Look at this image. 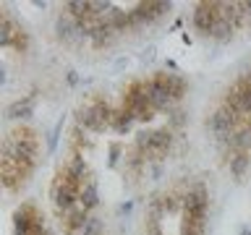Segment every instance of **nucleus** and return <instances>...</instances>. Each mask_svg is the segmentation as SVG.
<instances>
[{
    "label": "nucleus",
    "mask_w": 251,
    "mask_h": 235,
    "mask_svg": "<svg viewBox=\"0 0 251 235\" xmlns=\"http://www.w3.org/2000/svg\"><path fill=\"white\" fill-rule=\"evenodd\" d=\"M243 11H246V16L251 19V0H243Z\"/></svg>",
    "instance_id": "a878e982"
},
{
    "label": "nucleus",
    "mask_w": 251,
    "mask_h": 235,
    "mask_svg": "<svg viewBox=\"0 0 251 235\" xmlns=\"http://www.w3.org/2000/svg\"><path fill=\"white\" fill-rule=\"evenodd\" d=\"M186 125H188V113H186V110H180V107H173L168 113V123H165V128H170L173 133H178V131H183Z\"/></svg>",
    "instance_id": "dca6fc26"
},
{
    "label": "nucleus",
    "mask_w": 251,
    "mask_h": 235,
    "mask_svg": "<svg viewBox=\"0 0 251 235\" xmlns=\"http://www.w3.org/2000/svg\"><path fill=\"white\" fill-rule=\"evenodd\" d=\"M34 115V97H21V99H16V102H11V105L5 107V118L8 120H13V123H26L29 118Z\"/></svg>",
    "instance_id": "0eeeda50"
},
{
    "label": "nucleus",
    "mask_w": 251,
    "mask_h": 235,
    "mask_svg": "<svg viewBox=\"0 0 251 235\" xmlns=\"http://www.w3.org/2000/svg\"><path fill=\"white\" fill-rule=\"evenodd\" d=\"M29 45H31V37H29V31H24V26L19 24V29H16V37H13V50L16 52H26L29 50Z\"/></svg>",
    "instance_id": "6ab92c4d"
},
{
    "label": "nucleus",
    "mask_w": 251,
    "mask_h": 235,
    "mask_svg": "<svg viewBox=\"0 0 251 235\" xmlns=\"http://www.w3.org/2000/svg\"><path fill=\"white\" fill-rule=\"evenodd\" d=\"M154 58H157V47H154V45H149L147 50L141 52V63H152Z\"/></svg>",
    "instance_id": "5701e85b"
},
{
    "label": "nucleus",
    "mask_w": 251,
    "mask_h": 235,
    "mask_svg": "<svg viewBox=\"0 0 251 235\" xmlns=\"http://www.w3.org/2000/svg\"><path fill=\"white\" fill-rule=\"evenodd\" d=\"M76 31H78V24L68 11H60L58 16H55V37H58L63 45H74Z\"/></svg>",
    "instance_id": "423d86ee"
},
{
    "label": "nucleus",
    "mask_w": 251,
    "mask_h": 235,
    "mask_svg": "<svg viewBox=\"0 0 251 235\" xmlns=\"http://www.w3.org/2000/svg\"><path fill=\"white\" fill-rule=\"evenodd\" d=\"M121 37L115 29H110V26H100L97 31L92 34V39H89V45L94 47V50H107V47H113L115 45V39Z\"/></svg>",
    "instance_id": "4468645a"
},
{
    "label": "nucleus",
    "mask_w": 251,
    "mask_h": 235,
    "mask_svg": "<svg viewBox=\"0 0 251 235\" xmlns=\"http://www.w3.org/2000/svg\"><path fill=\"white\" fill-rule=\"evenodd\" d=\"M249 167H251V154H246V152H235L230 160H227V172L233 175V180H243Z\"/></svg>",
    "instance_id": "ddd939ff"
},
{
    "label": "nucleus",
    "mask_w": 251,
    "mask_h": 235,
    "mask_svg": "<svg viewBox=\"0 0 251 235\" xmlns=\"http://www.w3.org/2000/svg\"><path fill=\"white\" fill-rule=\"evenodd\" d=\"M204 230H207V219L183 217V222H180V233H178V235H204Z\"/></svg>",
    "instance_id": "f3484780"
},
{
    "label": "nucleus",
    "mask_w": 251,
    "mask_h": 235,
    "mask_svg": "<svg viewBox=\"0 0 251 235\" xmlns=\"http://www.w3.org/2000/svg\"><path fill=\"white\" fill-rule=\"evenodd\" d=\"M147 170H149V178H152V180H160L162 172H165V164L162 162H149Z\"/></svg>",
    "instance_id": "4be33fe9"
},
{
    "label": "nucleus",
    "mask_w": 251,
    "mask_h": 235,
    "mask_svg": "<svg viewBox=\"0 0 251 235\" xmlns=\"http://www.w3.org/2000/svg\"><path fill=\"white\" fill-rule=\"evenodd\" d=\"M81 235H105V222H102V217L89 214V219H86Z\"/></svg>",
    "instance_id": "a211bd4d"
},
{
    "label": "nucleus",
    "mask_w": 251,
    "mask_h": 235,
    "mask_svg": "<svg viewBox=\"0 0 251 235\" xmlns=\"http://www.w3.org/2000/svg\"><path fill=\"white\" fill-rule=\"evenodd\" d=\"M60 128H63V118H60L58 123H55V128H52V133H50V139H47V149H50V152H55V144H58Z\"/></svg>",
    "instance_id": "412c9836"
},
{
    "label": "nucleus",
    "mask_w": 251,
    "mask_h": 235,
    "mask_svg": "<svg viewBox=\"0 0 251 235\" xmlns=\"http://www.w3.org/2000/svg\"><path fill=\"white\" fill-rule=\"evenodd\" d=\"M78 204H81V207L89 212V214L100 207V188H97V180H94V178H89V180H86V183L81 186V193H78Z\"/></svg>",
    "instance_id": "9b49d317"
},
{
    "label": "nucleus",
    "mask_w": 251,
    "mask_h": 235,
    "mask_svg": "<svg viewBox=\"0 0 251 235\" xmlns=\"http://www.w3.org/2000/svg\"><path fill=\"white\" fill-rule=\"evenodd\" d=\"M215 21H217V3H196L194 5L191 24H194V29L199 31L201 37H212Z\"/></svg>",
    "instance_id": "7ed1b4c3"
},
{
    "label": "nucleus",
    "mask_w": 251,
    "mask_h": 235,
    "mask_svg": "<svg viewBox=\"0 0 251 235\" xmlns=\"http://www.w3.org/2000/svg\"><path fill=\"white\" fill-rule=\"evenodd\" d=\"M66 84L68 86H78V73L76 70H66Z\"/></svg>",
    "instance_id": "393cba45"
},
{
    "label": "nucleus",
    "mask_w": 251,
    "mask_h": 235,
    "mask_svg": "<svg viewBox=\"0 0 251 235\" xmlns=\"http://www.w3.org/2000/svg\"><path fill=\"white\" fill-rule=\"evenodd\" d=\"M235 29L227 19H223V16H217V21H215V29H212V39L215 42H230V39L235 37Z\"/></svg>",
    "instance_id": "2eb2a0df"
},
{
    "label": "nucleus",
    "mask_w": 251,
    "mask_h": 235,
    "mask_svg": "<svg viewBox=\"0 0 251 235\" xmlns=\"http://www.w3.org/2000/svg\"><path fill=\"white\" fill-rule=\"evenodd\" d=\"M39 219H42V214L37 212L34 204H21L13 212V235H31Z\"/></svg>",
    "instance_id": "20e7f679"
},
{
    "label": "nucleus",
    "mask_w": 251,
    "mask_h": 235,
    "mask_svg": "<svg viewBox=\"0 0 251 235\" xmlns=\"http://www.w3.org/2000/svg\"><path fill=\"white\" fill-rule=\"evenodd\" d=\"M31 5H34V8H47L45 0H31Z\"/></svg>",
    "instance_id": "bb28decb"
},
{
    "label": "nucleus",
    "mask_w": 251,
    "mask_h": 235,
    "mask_svg": "<svg viewBox=\"0 0 251 235\" xmlns=\"http://www.w3.org/2000/svg\"><path fill=\"white\" fill-rule=\"evenodd\" d=\"M16 29H19V21H13L11 13L3 11V16H0V47H3V50H11Z\"/></svg>",
    "instance_id": "f8f14e48"
},
{
    "label": "nucleus",
    "mask_w": 251,
    "mask_h": 235,
    "mask_svg": "<svg viewBox=\"0 0 251 235\" xmlns=\"http://www.w3.org/2000/svg\"><path fill=\"white\" fill-rule=\"evenodd\" d=\"M144 92H147V99H149V105H152L154 113H170L173 110V102L176 99L170 97L168 86H165L162 81H157L154 76L144 78Z\"/></svg>",
    "instance_id": "f03ea898"
},
{
    "label": "nucleus",
    "mask_w": 251,
    "mask_h": 235,
    "mask_svg": "<svg viewBox=\"0 0 251 235\" xmlns=\"http://www.w3.org/2000/svg\"><path fill=\"white\" fill-rule=\"evenodd\" d=\"M121 160H126V149H123L121 141H113V144H110L107 164H110V167H118V164H121Z\"/></svg>",
    "instance_id": "aec40b11"
},
{
    "label": "nucleus",
    "mask_w": 251,
    "mask_h": 235,
    "mask_svg": "<svg viewBox=\"0 0 251 235\" xmlns=\"http://www.w3.org/2000/svg\"><path fill=\"white\" fill-rule=\"evenodd\" d=\"M118 212H121L123 217H131V212H133V201H123L121 207H118Z\"/></svg>",
    "instance_id": "b1692460"
},
{
    "label": "nucleus",
    "mask_w": 251,
    "mask_h": 235,
    "mask_svg": "<svg viewBox=\"0 0 251 235\" xmlns=\"http://www.w3.org/2000/svg\"><path fill=\"white\" fill-rule=\"evenodd\" d=\"M86 102L92 105V113L97 118V123L102 125V131L110 128V123H113V115H115V107L107 102V97H102V94H94V97H86Z\"/></svg>",
    "instance_id": "6e6552de"
},
{
    "label": "nucleus",
    "mask_w": 251,
    "mask_h": 235,
    "mask_svg": "<svg viewBox=\"0 0 251 235\" xmlns=\"http://www.w3.org/2000/svg\"><path fill=\"white\" fill-rule=\"evenodd\" d=\"M74 118H76V125H81L86 133H105V131H102V125L97 123V118H94V113H92V105L86 99L74 110Z\"/></svg>",
    "instance_id": "1a4fd4ad"
},
{
    "label": "nucleus",
    "mask_w": 251,
    "mask_h": 235,
    "mask_svg": "<svg viewBox=\"0 0 251 235\" xmlns=\"http://www.w3.org/2000/svg\"><path fill=\"white\" fill-rule=\"evenodd\" d=\"M209 212V188L204 180H191L183 191V217L207 219Z\"/></svg>",
    "instance_id": "f257e3e1"
},
{
    "label": "nucleus",
    "mask_w": 251,
    "mask_h": 235,
    "mask_svg": "<svg viewBox=\"0 0 251 235\" xmlns=\"http://www.w3.org/2000/svg\"><path fill=\"white\" fill-rule=\"evenodd\" d=\"M157 81H162L165 86H168V92H170V97L173 99H183L186 97V92H188V81H186V76H180V73H173V70H154L152 73Z\"/></svg>",
    "instance_id": "39448f33"
},
{
    "label": "nucleus",
    "mask_w": 251,
    "mask_h": 235,
    "mask_svg": "<svg viewBox=\"0 0 251 235\" xmlns=\"http://www.w3.org/2000/svg\"><path fill=\"white\" fill-rule=\"evenodd\" d=\"M133 123H136V118L128 107H115V115H113V123H110V128H113L118 136H126V133L133 131Z\"/></svg>",
    "instance_id": "9d476101"
}]
</instances>
